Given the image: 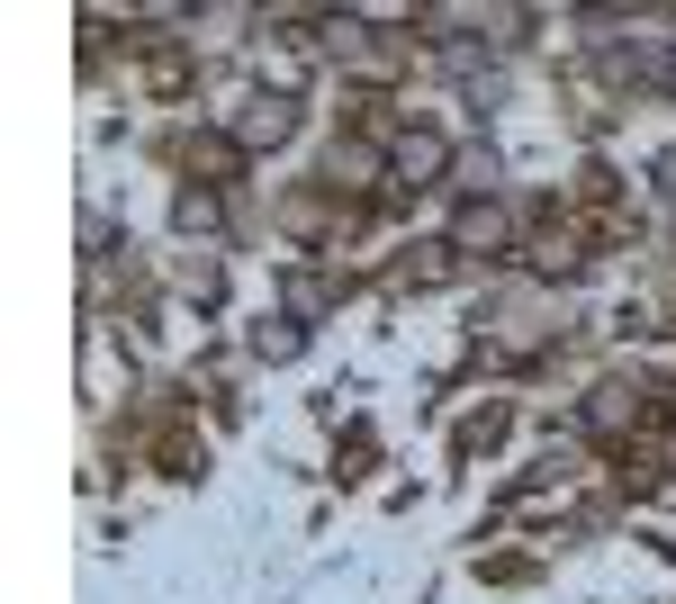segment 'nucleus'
Returning a JSON list of instances; mask_svg holds the SVG:
<instances>
[{"instance_id":"obj_1","label":"nucleus","mask_w":676,"mask_h":604,"mask_svg":"<svg viewBox=\"0 0 676 604\" xmlns=\"http://www.w3.org/2000/svg\"><path fill=\"white\" fill-rule=\"evenodd\" d=\"M244 136H253V145H280V136H289V100H270V109H253V117H244Z\"/></svg>"},{"instance_id":"obj_2","label":"nucleus","mask_w":676,"mask_h":604,"mask_svg":"<svg viewBox=\"0 0 676 604\" xmlns=\"http://www.w3.org/2000/svg\"><path fill=\"white\" fill-rule=\"evenodd\" d=\"M397 172H442V136H406L397 145Z\"/></svg>"}]
</instances>
